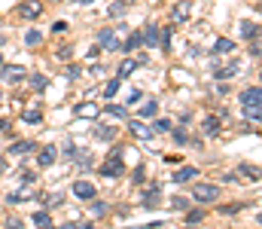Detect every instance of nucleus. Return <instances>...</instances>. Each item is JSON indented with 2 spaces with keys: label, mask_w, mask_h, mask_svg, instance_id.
<instances>
[{
  "label": "nucleus",
  "mask_w": 262,
  "mask_h": 229,
  "mask_svg": "<svg viewBox=\"0 0 262 229\" xmlns=\"http://www.w3.org/2000/svg\"><path fill=\"white\" fill-rule=\"evenodd\" d=\"M183 229H198V223H189V226H183Z\"/></svg>",
  "instance_id": "47"
},
{
  "label": "nucleus",
  "mask_w": 262,
  "mask_h": 229,
  "mask_svg": "<svg viewBox=\"0 0 262 229\" xmlns=\"http://www.w3.org/2000/svg\"><path fill=\"white\" fill-rule=\"evenodd\" d=\"M171 208H174V211H189V199L174 196V199H171Z\"/></svg>",
  "instance_id": "34"
},
{
  "label": "nucleus",
  "mask_w": 262,
  "mask_h": 229,
  "mask_svg": "<svg viewBox=\"0 0 262 229\" xmlns=\"http://www.w3.org/2000/svg\"><path fill=\"white\" fill-rule=\"evenodd\" d=\"M143 174H146V171H143V165H137V168H134V174H131V180H134V183H143Z\"/></svg>",
  "instance_id": "39"
},
{
  "label": "nucleus",
  "mask_w": 262,
  "mask_h": 229,
  "mask_svg": "<svg viewBox=\"0 0 262 229\" xmlns=\"http://www.w3.org/2000/svg\"><path fill=\"white\" fill-rule=\"evenodd\" d=\"M192 196L201 205H210V202H216L223 196V186H216V183H198V186H192Z\"/></svg>",
  "instance_id": "1"
},
{
  "label": "nucleus",
  "mask_w": 262,
  "mask_h": 229,
  "mask_svg": "<svg viewBox=\"0 0 262 229\" xmlns=\"http://www.w3.org/2000/svg\"><path fill=\"white\" fill-rule=\"evenodd\" d=\"M201 129H204V135H220V119H213V116H207L204 122H201Z\"/></svg>",
  "instance_id": "26"
},
{
  "label": "nucleus",
  "mask_w": 262,
  "mask_h": 229,
  "mask_svg": "<svg viewBox=\"0 0 262 229\" xmlns=\"http://www.w3.org/2000/svg\"><path fill=\"white\" fill-rule=\"evenodd\" d=\"M0 174H6V159L0 156Z\"/></svg>",
  "instance_id": "46"
},
{
  "label": "nucleus",
  "mask_w": 262,
  "mask_h": 229,
  "mask_svg": "<svg viewBox=\"0 0 262 229\" xmlns=\"http://www.w3.org/2000/svg\"><path fill=\"white\" fill-rule=\"evenodd\" d=\"M213 52H216V55H232V52H235V43L223 37V40H216V43H213Z\"/></svg>",
  "instance_id": "21"
},
{
  "label": "nucleus",
  "mask_w": 262,
  "mask_h": 229,
  "mask_svg": "<svg viewBox=\"0 0 262 229\" xmlns=\"http://www.w3.org/2000/svg\"><path fill=\"white\" fill-rule=\"evenodd\" d=\"M220 211H223V214H238V211H241V205H226V208H220Z\"/></svg>",
  "instance_id": "42"
},
{
  "label": "nucleus",
  "mask_w": 262,
  "mask_h": 229,
  "mask_svg": "<svg viewBox=\"0 0 262 229\" xmlns=\"http://www.w3.org/2000/svg\"><path fill=\"white\" fill-rule=\"evenodd\" d=\"M0 46H3V37H0Z\"/></svg>",
  "instance_id": "50"
},
{
  "label": "nucleus",
  "mask_w": 262,
  "mask_h": 229,
  "mask_svg": "<svg viewBox=\"0 0 262 229\" xmlns=\"http://www.w3.org/2000/svg\"><path fill=\"white\" fill-rule=\"evenodd\" d=\"M0 65H3V58H0Z\"/></svg>",
  "instance_id": "51"
},
{
  "label": "nucleus",
  "mask_w": 262,
  "mask_h": 229,
  "mask_svg": "<svg viewBox=\"0 0 262 229\" xmlns=\"http://www.w3.org/2000/svg\"><path fill=\"white\" fill-rule=\"evenodd\" d=\"M201 220H204V211H201V208H195V211L186 214V223H201Z\"/></svg>",
  "instance_id": "37"
},
{
  "label": "nucleus",
  "mask_w": 262,
  "mask_h": 229,
  "mask_svg": "<svg viewBox=\"0 0 262 229\" xmlns=\"http://www.w3.org/2000/svg\"><path fill=\"white\" fill-rule=\"evenodd\" d=\"M79 3H82V6H85V3H95V0H79Z\"/></svg>",
  "instance_id": "49"
},
{
  "label": "nucleus",
  "mask_w": 262,
  "mask_h": 229,
  "mask_svg": "<svg viewBox=\"0 0 262 229\" xmlns=\"http://www.w3.org/2000/svg\"><path fill=\"white\" fill-rule=\"evenodd\" d=\"M40 12H43V0H25L21 6H18V15L21 18H40Z\"/></svg>",
  "instance_id": "5"
},
{
  "label": "nucleus",
  "mask_w": 262,
  "mask_h": 229,
  "mask_svg": "<svg viewBox=\"0 0 262 229\" xmlns=\"http://www.w3.org/2000/svg\"><path fill=\"white\" fill-rule=\"evenodd\" d=\"M82 74V71H79V68H76V65H70V68H67V76H70V79H76V76Z\"/></svg>",
  "instance_id": "43"
},
{
  "label": "nucleus",
  "mask_w": 262,
  "mask_h": 229,
  "mask_svg": "<svg viewBox=\"0 0 262 229\" xmlns=\"http://www.w3.org/2000/svg\"><path fill=\"white\" fill-rule=\"evenodd\" d=\"M140 98H143V92H140V89H128V95H125V107H134Z\"/></svg>",
  "instance_id": "35"
},
{
  "label": "nucleus",
  "mask_w": 262,
  "mask_h": 229,
  "mask_svg": "<svg viewBox=\"0 0 262 229\" xmlns=\"http://www.w3.org/2000/svg\"><path fill=\"white\" fill-rule=\"evenodd\" d=\"M116 37H119V34H116L113 28H104V31L98 34V46L107 49V52H116V49H122V43H119Z\"/></svg>",
  "instance_id": "3"
},
{
  "label": "nucleus",
  "mask_w": 262,
  "mask_h": 229,
  "mask_svg": "<svg viewBox=\"0 0 262 229\" xmlns=\"http://www.w3.org/2000/svg\"><path fill=\"white\" fill-rule=\"evenodd\" d=\"M31 150H37V144L34 141H15V144H9V156H25V153H31Z\"/></svg>",
  "instance_id": "15"
},
{
  "label": "nucleus",
  "mask_w": 262,
  "mask_h": 229,
  "mask_svg": "<svg viewBox=\"0 0 262 229\" xmlns=\"http://www.w3.org/2000/svg\"><path fill=\"white\" fill-rule=\"evenodd\" d=\"M31 223L40 226V229H46L52 223V214H49V211H34V214H31Z\"/></svg>",
  "instance_id": "19"
},
{
  "label": "nucleus",
  "mask_w": 262,
  "mask_h": 229,
  "mask_svg": "<svg viewBox=\"0 0 262 229\" xmlns=\"http://www.w3.org/2000/svg\"><path fill=\"white\" fill-rule=\"evenodd\" d=\"M137 65H140V61H134V58H125V61L119 65V79H125V76H131L134 71H137Z\"/></svg>",
  "instance_id": "25"
},
{
  "label": "nucleus",
  "mask_w": 262,
  "mask_h": 229,
  "mask_svg": "<svg viewBox=\"0 0 262 229\" xmlns=\"http://www.w3.org/2000/svg\"><path fill=\"white\" fill-rule=\"evenodd\" d=\"M76 229H95V226H92V223L85 220V223H76Z\"/></svg>",
  "instance_id": "45"
},
{
  "label": "nucleus",
  "mask_w": 262,
  "mask_h": 229,
  "mask_svg": "<svg viewBox=\"0 0 262 229\" xmlns=\"http://www.w3.org/2000/svg\"><path fill=\"white\" fill-rule=\"evenodd\" d=\"M89 211H92V217H104V214H107L110 208H107V202H98V196H95V199H92V208H89Z\"/></svg>",
  "instance_id": "30"
},
{
  "label": "nucleus",
  "mask_w": 262,
  "mask_h": 229,
  "mask_svg": "<svg viewBox=\"0 0 262 229\" xmlns=\"http://www.w3.org/2000/svg\"><path fill=\"white\" fill-rule=\"evenodd\" d=\"M159 193H162V186H159V183H149V190H146V196H143V205H146V208H156Z\"/></svg>",
  "instance_id": "18"
},
{
  "label": "nucleus",
  "mask_w": 262,
  "mask_h": 229,
  "mask_svg": "<svg viewBox=\"0 0 262 229\" xmlns=\"http://www.w3.org/2000/svg\"><path fill=\"white\" fill-rule=\"evenodd\" d=\"M152 132H171V122H168V119H159V122H156V129H152Z\"/></svg>",
  "instance_id": "40"
},
{
  "label": "nucleus",
  "mask_w": 262,
  "mask_h": 229,
  "mask_svg": "<svg viewBox=\"0 0 262 229\" xmlns=\"http://www.w3.org/2000/svg\"><path fill=\"white\" fill-rule=\"evenodd\" d=\"M238 174H244V177H253V180H259V168H256V165H247V162H241V165H238Z\"/></svg>",
  "instance_id": "29"
},
{
  "label": "nucleus",
  "mask_w": 262,
  "mask_h": 229,
  "mask_svg": "<svg viewBox=\"0 0 262 229\" xmlns=\"http://www.w3.org/2000/svg\"><path fill=\"white\" fill-rule=\"evenodd\" d=\"M25 79L31 82V89H34V92H43V89L49 86V79H46V76H43V74H28V76H25Z\"/></svg>",
  "instance_id": "20"
},
{
  "label": "nucleus",
  "mask_w": 262,
  "mask_h": 229,
  "mask_svg": "<svg viewBox=\"0 0 262 229\" xmlns=\"http://www.w3.org/2000/svg\"><path fill=\"white\" fill-rule=\"evenodd\" d=\"M140 43H146V46H159V28H156V25H146V28L140 31Z\"/></svg>",
  "instance_id": "14"
},
{
  "label": "nucleus",
  "mask_w": 262,
  "mask_h": 229,
  "mask_svg": "<svg viewBox=\"0 0 262 229\" xmlns=\"http://www.w3.org/2000/svg\"><path fill=\"white\" fill-rule=\"evenodd\" d=\"M95 138L107 144V141H113V138H116V129H113V126H98V129H95Z\"/></svg>",
  "instance_id": "23"
},
{
  "label": "nucleus",
  "mask_w": 262,
  "mask_h": 229,
  "mask_svg": "<svg viewBox=\"0 0 262 229\" xmlns=\"http://www.w3.org/2000/svg\"><path fill=\"white\" fill-rule=\"evenodd\" d=\"M55 162H58V150H55L52 144H49V147H43L40 156H37V165H40V168H52Z\"/></svg>",
  "instance_id": "9"
},
{
  "label": "nucleus",
  "mask_w": 262,
  "mask_h": 229,
  "mask_svg": "<svg viewBox=\"0 0 262 229\" xmlns=\"http://www.w3.org/2000/svg\"><path fill=\"white\" fill-rule=\"evenodd\" d=\"M189 12H192V3H189V0H180V3H174V9H171V22L183 25V22H189Z\"/></svg>",
  "instance_id": "7"
},
{
  "label": "nucleus",
  "mask_w": 262,
  "mask_h": 229,
  "mask_svg": "<svg viewBox=\"0 0 262 229\" xmlns=\"http://www.w3.org/2000/svg\"><path fill=\"white\" fill-rule=\"evenodd\" d=\"M73 196L82 199V202H92V199L98 196V186L89 183V180H76V183H73Z\"/></svg>",
  "instance_id": "4"
},
{
  "label": "nucleus",
  "mask_w": 262,
  "mask_h": 229,
  "mask_svg": "<svg viewBox=\"0 0 262 229\" xmlns=\"http://www.w3.org/2000/svg\"><path fill=\"white\" fill-rule=\"evenodd\" d=\"M116 92H119V79H110V82L104 86V98L110 101V98H116Z\"/></svg>",
  "instance_id": "33"
},
{
  "label": "nucleus",
  "mask_w": 262,
  "mask_h": 229,
  "mask_svg": "<svg viewBox=\"0 0 262 229\" xmlns=\"http://www.w3.org/2000/svg\"><path fill=\"white\" fill-rule=\"evenodd\" d=\"M171 141H174L177 147H186V144H189V135H186L183 129H171Z\"/></svg>",
  "instance_id": "28"
},
{
  "label": "nucleus",
  "mask_w": 262,
  "mask_h": 229,
  "mask_svg": "<svg viewBox=\"0 0 262 229\" xmlns=\"http://www.w3.org/2000/svg\"><path fill=\"white\" fill-rule=\"evenodd\" d=\"M0 76H3V82H21L28 71L21 65H6V68H0Z\"/></svg>",
  "instance_id": "6"
},
{
  "label": "nucleus",
  "mask_w": 262,
  "mask_h": 229,
  "mask_svg": "<svg viewBox=\"0 0 262 229\" xmlns=\"http://www.w3.org/2000/svg\"><path fill=\"white\" fill-rule=\"evenodd\" d=\"M259 116H262V104H244V119L250 122H259Z\"/></svg>",
  "instance_id": "24"
},
{
  "label": "nucleus",
  "mask_w": 262,
  "mask_h": 229,
  "mask_svg": "<svg viewBox=\"0 0 262 229\" xmlns=\"http://www.w3.org/2000/svg\"><path fill=\"white\" fill-rule=\"evenodd\" d=\"M104 113H110V116H125V113H128V107H116V104H107V107H104Z\"/></svg>",
  "instance_id": "36"
},
{
  "label": "nucleus",
  "mask_w": 262,
  "mask_h": 229,
  "mask_svg": "<svg viewBox=\"0 0 262 229\" xmlns=\"http://www.w3.org/2000/svg\"><path fill=\"white\" fill-rule=\"evenodd\" d=\"M64 156H67V159H73V156H76V144H73V141H67V144H64Z\"/></svg>",
  "instance_id": "41"
},
{
  "label": "nucleus",
  "mask_w": 262,
  "mask_h": 229,
  "mask_svg": "<svg viewBox=\"0 0 262 229\" xmlns=\"http://www.w3.org/2000/svg\"><path fill=\"white\" fill-rule=\"evenodd\" d=\"M37 196V190H34V183H25L21 190H15V193H9V202H28V199H34Z\"/></svg>",
  "instance_id": "12"
},
{
  "label": "nucleus",
  "mask_w": 262,
  "mask_h": 229,
  "mask_svg": "<svg viewBox=\"0 0 262 229\" xmlns=\"http://www.w3.org/2000/svg\"><path fill=\"white\" fill-rule=\"evenodd\" d=\"M6 229H21V220H6Z\"/></svg>",
  "instance_id": "44"
},
{
  "label": "nucleus",
  "mask_w": 262,
  "mask_h": 229,
  "mask_svg": "<svg viewBox=\"0 0 262 229\" xmlns=\"http://www.w3.org/2000/svg\"><path fill=\"white\" fill-rule=\"evenodd\" d=\"M119 3H125V6H131V3H134V0H119Z\"/></svg>",
  "instance_id": "48"
},
{
  "label": "nucleus",
  "mask_w": 262,
  "mask_h": 229,
  "mask_svg": "<svg viewBox=\"0 0 262 229\" xmlns=\"http://www.w3.org/2000/svg\"><path fill=\"white\" fill-rule=\"evenodd\" d=\"M122 12H125V3H119V0H116V3L110 6V15H113V18H119Z\"/></svg>",
  "instance_id": "38"
},
{
  "label": "nucleus",
  "mask_w": 262,
  "mask_h": 229,
  "mask_svg": "<svg viewBox=\"0 0 262 229\" xmlns=\"http://www.w3.org/2000/svg\"><path fill=\"white\" fill-rule=\"evenodd\" d=\"M98 113H101V107H98L95 101H82V104H76V116H79V119H98Z\"/></svg>",
  "instance_id": "8"
},
{
  "label": "nucleus",
  "mask_w": 262,
  "mask_h": 229,
  "mask_svg": "<svg viewBox=\"0 0 262 229\" xmlns=\"http://www.w3.org/2000/svg\"><path fill=\"white\" fill-rule=\"evenodd\" d=\"M198 177V168H192V165H183V168H177L174 171V183L180 186V183H189V180H195Z\"/></svg>",
  "instance_id": "10"
},
{
  "label": "nucleus",
  "mask_w": 262,
  "mask_h": 229,
  "mask_svg": "<svg viewBox=\"0 0 262 229\" xmlns=\"http://www.w3.org/2000/svg\"><path fill=\"white\" fill-rule=\"evenodd\" d=\"M241 74V65L238 61H229L226 68H216V79H232V76Z\"/></svg>",
  "instance_id": "16"
},
{
  "label": "nucleus",
  "mask_w": 262,
  "mask_h": 229,
  "mask_svg": "<svg viewBox=\"0 0 262 229\" xmlns=\"http://www.w3.org/2000/svg\"><path fill=\"white\" fill-rule=\"evenodd\" d=\"M156 110H159V104H156V98H149V101H143V104H140V110H137V113H140L143 119H152V116H156Z\"/></svg>",
  "instance_id": "22"
},
{
  "label": "nucleus",
  "mask_w": 262,
  "mask_h": 229,
  "mask_svg": "<svg viewBox=\"0 0 262 229\" xmlns=\"http://www.w3.org/2000/svg\"><path fill=\"white\" fill-rule=\"evenodd\" d=\"M21 119H25V122H28V126H37V122H40V119H43V113H40V110H37V107H31V110H25V113H21Z\"/></svg>",
  "instance_id": "27"
},
{
  "label": "nucleus",
  "mask_w": 262,
  "mask_h": 229,
  "mask_svg": "<svg viewBox=\"0 0 262 229\" xmlns=\"http://www.w3.org/2000/svg\"><path fill=\"white\" fill-rule=\"evenodd\" d=\"M128 132H131V135H137L140 141H149V138L156 135V132H152V129H146L140 119H131V122H128Z\"/></svg>",
  "instance_id": "11"
},
{
  "label": "nucleus",
  "mask_w": 262,
  "mask_h": 229,
  "mask_svg": "<svg viewBox=\"0 0 262 229\" xmlns=\"http://www.w3.org/2000/svg\"><path fill=\"white\" fill-rule=\"evenodd\" d=\"M241 34H244V40H259V25L256 22H241Z\"/></svg>",
  "instance_id": "17"
},
{
  "label": "nucleus",
  "mask_w": 262,
  "mask_h": 229,
  "mask_svg": "<svg viewBox=\"0 0 262 229\" xmlns=\"http://www.w3.org/2000/svg\"><path fill=\"white\" fill-rule=\"evenodd\" d=\"M122 171H125V162H122V150H113V153H110V159H107V162L101 165V174H104V177H119Z\"/></svg>",
  "instance_id": "2"
},
{
  "label": "nucleus",
  "mask_w": 262,
  "mask_h": 229,
  "mask_svg": "<svg viewBox=\"0 0 262 229\" xmlns=\"http://www.w3.org/2000/svg\"><path fill=\"white\" fill-rule=\"evenodd\" d=\"M137 46H140V31H131L128 37H125V43H122V49L131 52V49H137Z\"/></svg>",
  "instance_id": "31"
},
{
  "label": "nucleus",
  "mask_w": 262,
  "mask_h": 229,
  "mask_svg": "<svg viewBox=\"0 0 262 229\" xmlns=\"http://www.w3.org/2000/svg\"><path fill=\"white\" fill-rule=\"evenodd\" d=\"M241 104H262V89L259 86H250L241 92Z\"/></svg>",
  "instance_id": "13"
},
{
  "label": "nucleus",
  "mask_w": 262,
  "mask_h": 229,
  "mask_svg": "<svg viewBox=\"0 0 262 229\" xmlns=\"http://www.w3.org/2000/svg\"><path fill=\"white\" fill-rule=\"evenodd\" d=\"M25 43H28V46H40V43H43V34H40V31H28V34H25Z\"/></svg>",
  "instance_id": "32"
},
{
  "label": "nucleus",
  "mask_w": 262,
  "mask_h": 229,
  "mask_svg": "<svg viewBox=\"0 0 262 229\" xmlns=\"http://www.w3.org/2000/svg\"><path fill=\"white\" fill-rule=\"evenodd\" d=\"M46 229H49V226H46Z\"/></svg>",
  "instance_id": "52"
}]
</instances>
